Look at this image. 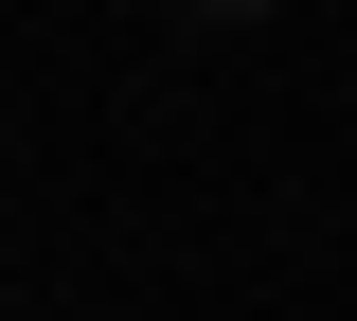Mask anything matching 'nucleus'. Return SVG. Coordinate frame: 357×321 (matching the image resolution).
I'll return each instance as SVG.
<instances>
[{
	"label": "nucleus",
	"mask_w": 357,
	"mask_h": 321,
	"mask_svg": "<svg viewBox=\"0 0 357 321\" xmlns=\"http://www.w3.org/2000/svg\"><path fill=\"white\" fill-rule=\"evenodd\" d=\"M197 18H268V0H197Z\"/></svg>",
	"instance_id": "1"
}]
</instances>
